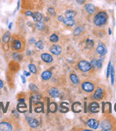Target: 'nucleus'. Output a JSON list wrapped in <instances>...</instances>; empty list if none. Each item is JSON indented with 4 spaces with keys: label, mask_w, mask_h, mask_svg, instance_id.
<instances>
[{
    "label": "nucleus",
    "mask_w": 116,
    "mask_h": 131,
    "mask_svg": "<svg viewBox=\"0 0 116 131\" xmlns=\"http://www.w3.org/2000/svg\"><path fill=\"white\" fill-rule=\"evenodd\" d=\"M102 59H99V60H97V65L98 68H101L102 67Z\"/></svg>",
    "instance_id": "36"
},
{
    "label": "nucleus",
    "mask_w": 116,
    "mask_h": 131,
    "mask_svg": "<svg viewBox=\"0 0 116 131\" xmlns=\"http://www.w3.org/2000/svg\"><path fill=\"white\" fill-rule=\"evenodd\" d=\"M78 68L82 72H88V71L90 70L92 68V66L90 65V62H88L86 60H81L78 63Z\"/></svg>",
    "instance_id": "2"
},
{
    "label": "nucleus",
    "mask_w": 116,
    "mask_h": 131,
    "mask_svg": "<svg viewBox=\"0 0 116 131\" xmlns=\"http://www.w3.org/2000/svg\"><path fill=\"white\" fill-rule=\"evenodd\" d=\"M36 28L38 29V30H42L44 28V23L42 22V21H40V22H37V23L36 24Z\"/></svg>",
    "instance_id": "29"
},
{
    "label": "nucleus",
    "mask_w": 116,
    "mask_h": 131,
    "mask_svg": "<svg viewBox=\"0 0 116 131\" xmlns=\"http://www.w3.org/2000/svg\"><path fill=\"white\" fill-rule=\"evenodd\" d=\"M50 41L52 42H57L58 41V37L55 34H53L50 37Z\"/></svg>",
    "instance_id": "27"
},
{
    "label": "nucleus",
    "mask_w": 116,
    "mask_h": 131,
    "mask_svg": "<svg viewBox=\"0 0 116 131\" xmlns=\"http://www.w3.org/2000/svg\"><path fill=\"white\" fill-rule=\"evenodd\" d=\"M3 87H4V83H3V81L0 80V90L2 89V88H3Z\"/></svg>",
    "instance_id": "42"
},
{
    "label": "nucleus",
    "mask_w": 116,
    "mask_h": 131,
    "mask_svg": "<svg viewBox=\"0 0 116 131\" xmlns=\"http://www.w3.org/2000/svg\"><path fill=\"white\" fill-rule=\"evenodd\" d=\"M86 45H87L88 47L92 48L93 47V45H94V42H93V40L90 39H88L86 40Z\"/></svg>",
    "instance_id": "30"
},
{
    "label": "nucleus",
    "mask_w": 116,
    "mask_h": 131,
    "mask_svg": "<svg viewBox=\"0 0 116 131\" xmlns=\"http://www.w3.org/2000/svg\"><path fill=\"white\" fill-rule=\"evenodd\" d=\"M41 98H42V96L40 94H33L30 99L34 104H37L38 101L41 100Z\"/></svg>",
    "instance_id": "18"
},
{
    "label": "nucleus",
    "mask_w": 116,
    "mask_h": 131,
    "mask_svg": "<svg viewBox=\"0 0 116 131\" xmlns=\"http://www.w3.org/2000/svg\"><path fill=\"white\" fill-rule=\"evenodd\" d=\"M26 54H27V55H31V54H32V52L30 51V50H27V52H26Z\"/></svg>",
    "instance_id": "46"
},
{
    "label": "nucleus",
    "mask_w": 116,
    "mask_h": 131,
    "mask_svg": "<svg viewBox=\"0 0 116 131\" xmlns=\"http://www.w3.org/2000/svg\"><path fill=\"white\" fill-rule=\"evenodd\" d=\"M24 99L22 98V99H19V103H24Z\"/></svg>",
    "instance_id": "45"
},
{
    "label": "nucleus",
    "mask_w": 116,
    "mask_h": 131,
    "mask_svg": "<svg viewBox=\"0 0 116 131\" xmlns=\"http://www.w3.org/2000/svg\"><path fill=\"white\" fill-rule=\"evenodd\" d=\"M100 108L99 104L96 102L91 103L89 105V110L93 113H96V112H98V109Z\"/></svg>",
    "instance_id": "13"
},
{
    "label": "nucleus",
    "mask_w": 116,
    "mask_h": 131,
    "mask_svg": "<svg viewBox=\"0 0 116 131\" xmlns=\"http://www.w3.org/2000/svg\"><path fill=\"white\" fill-rule=\"evenodd\" d=\"M59 110H60V112H67L68 111V109L67 108H66V107H64V106H63V105H60Z\"/></svg>",
    "instance_id": "35"
},
{
    "label": "nucleus",
    "mask_w": 116,
    "mask_h": 131,
    "mask_svg": "<svg viewBox=\"0 0 116 131\" xmlns=\"http://www.w3.org/2000/svg\"><path fill=\"white\" fill-rule=\"evenodd\" d=\"M28 88H29V89L30 90H32V92H34V93H36L38 91V88L36 85H35V84H34V83H31V84L28 85Z\"/></svg>",
    "instance_id": "26"
},
{
    "label": "nucleus",
    "mask_w": 116,
    "mask_h": 131,
    "mask_svg": "<svg viewBox=\"0 0 116 131\" xmlns=\"http://www.w3.org/2000/svg\"><path fill=\"white\" fill-rule=\"evenodd\" d=\"M26 120L28 122V125L30 127H32L33 128H35V127H37L38 126V121L36 119L32 118L31 117H26Z\"/></svg>",
    "instance_id": "8"
},
{
    "label": "nucleus",
    "mask_w": 116,
    "mask_h": 131,
    "mask_svg": "<svg viewBox=\"0 0 116 131\" xmlns=\"http://www.w3.org/2000/svg\"><path fill=\"white\" fill-rule=\"evenodd\" d=\"M32 12H30V11H28V12H26V13H25V15L26 16V17H32Z\"/></svg>",
    "instance_id": "38"
},
{
    "label": "nucleus",
    "mask_w": 116,
    "mask_h": 131,
    "mask_svg": "<svg viewBox=\"0 0 116 131\" xmlns=\"http://www.w3.org/2000/svg\"><path fill=\"white\" fill-rule=\"evenodd\" d=\"M21 79H22V83H23V84H25L26 82V80L25 76H24V75H21Z\"/></svg>",
    "instance_id": "37"
},
{
    "label": "nucleus",
    "mask_w": 116,
    "mask_h": 131,
    "mask_svg": "<svg viewBox=\"0 0 116 131\" xmlns=\"http://www.w3.org/2000/svg\"><path fill=\"white\" fill-rule=\"evenodd\" d=\"M19 5H20V1H18V3H17V9H16L17 10H19Z\"/></svg>",
    "instance_id": "47"
},
{
    "label": "nucleus",
    "mask_w": 116,
    "mask_h": 131,
    "mask_svg": "<svg viewBox=\"0 0 116 131\" xmlns=\"http://www.w3.org/2000/svg\"><path fill=\"white\" fill-rule=\"evenodd\" d=\"M83 32V29L81 28L80 26L78 27H76L74 29V34L75 36H78L80 35L81 32Z\"/></svg>",
    "instance_id": "24"
},
{
    "label": "nucleus",
    "mask_w": 116,
    "mask_h": 131,
    "mask_svg": "<svg viewBox=\"0 0 116 131\" xmlns=\"http://www.w3.org/2000/svg\"><path fill=\"white\" fill-rule=\"evenodd\" d=\"M76 2L78 3L79 5H83V4L85 3L86 0H76Z\"/></svg>",
    "instance_id": "40"
},
{
    "label": "nucleus",
    "mask_w": 116,
    "mask_h": 131,
    "mask_svg": "<svg viewBox=\"0 0 116 131\" xmlns=\"http://www.w3.org/2000/svg\"><path fill=\"white\" fill-rule=\"evenodd\" d=\"M101 128H102V130H110L111 125L108 121L103 120L101 122Z\"/></svg>",
    "instance_id": "15"
},
{
    "label": "nucleus",
    "mask_w": 116,
    "mask_h": 131,
    "mask_svg": "<svg viewBox=\"0 0 116 131\" xmlns=\"http://www.w3.org/2000/svg\"><path fill=\"white\" fill-rule=\"evenodd\" d=\"M22 47V43L19 39H14L12 42V48L14 50H19Z\"/></svg>",
    "instance_id": "7"
},
{
    "label": "nucleus",
    "mask_w": 116,
    "mask_h": 131,
    "mask_svg": "<svg viewBox=\"0 0 116 131\" xmlns=\"http://www.w3.org/2000/svg\"><path fill=\"white\" fill-rule=\"evenodd\" d=\"M102 97H103V89L99 88L95 91V93L93 94V98L97 100H101Z\"/></svg>",
    "instance_id": "9"
},
{
    "label": "nucleus",
    "mask_w": 116,
    "mask_h": 131,
    "mask_svg": "<svg viewBox=\"0 0 116 131\" xmlns=\"http://www.w3.org/2000/svg\"><path fill=\"white\" fill-rule=\"evenodd\" d=\"M110 69H111V62H109L108 65V68H107V75H106L107 77H108L109 75H110Z\"/></svg>",
    "instance_id": "32"
},
{
    "label": "nucleus",
    "mask_w": 116,
    "mask_h": 131,
    "mask_svg": "<svg viewBox=\"0 0 116 131\" xmlns=\"http://www.w3.org/2000/svg\"><path fill=\"white\" fill-rule=\"evenodd\" d=\"M13 127L12 125L7 122H0V131H12Z\"/></svg>",
    "instance_id": "4"
},
{
    "label": "nucleus",
    "mask_w": 116,
    "mask_h": 131,
    "mask_svg": "<svg viewBox=\"0 0 116 131\" xmlns=\"http://www.w3.org/2000/svg\"><path fill=\"white\" fill-rule=\"evenodd\" d=\"M29 42H30V43H32H32H34V42H35V39H34V37L31 38V39H30V40H29Z\"/></svg>",
    "instance_id": "44"
},
{
    "label": "nucleus",
    "mask_w": 116,
    "mask_h": 131,
    "mask_svg": "<svg viewBox=\"0 0 116 131\" xmlns=\"http://www.w3.org/2000/svg\"><path fill=\"white\" fill-rule=\"evenodd\" d=\"M48 12L51 14V15H52V16H54V15L56 14V12H55L54 9V8H51V7L48 9Z\"/></svg>",
    "instance_id": "34"
},
{
    "label": "nucleus",
    "mask_w": 116,
    "mask_h": 131,
    "mask_svg": "<svg viewBox=\"0 0 116 131\" xmlns=\"http://www.w3.org/2000/svg\"><path fill=\"white\" fill-rule=\"evenodd\" d=\"M35 46L39 50H43L44 48V43L42 40H39L38 42H35Z\"/></svg>",
    "instance_id": "23"
},
{
    "label": "nucleus",
    "mask_w": 116,
    "mask_h": 131,
    "mask_svg": "<svg viewBox=\"0 0 116 131\" xmlns=\"http://www.w3.org/2000/svg\"><path fill=\"white\" fill-rule=\"evenodd\" d=\"M58 20L60 21V22H64V17H63L62 15H60V16H58Z\"/></svg>",
    "instance_id": "39"
},
{
    "label": "nucleus",
    "mask_w": 116,
    "mask_h": 131,
    "mask_svg": "<svg viewBox=\"0 0 116 131\" xmlns=\"http://www.w3.org/2000/svg\"><path fill=\"white\" fill-rule=\"evenodd\" d=\"M12 57H13V59H14V60L20 61L22 60V55L20 54H19V53H14Z\"/></svg>",
    "instance_id": "28"
},
{
    "label": "nucleus",
    "mask_w": 116,
    "mask_h": 131,
    "mask_svg": "<svg viewBox=\"0 0 116 131\" xmlns=\"http://www.w3.org/2000/svg\"><path fill=\"white\" fill-rule=\"evenodd\" d=\"M70 79L71 80V82L75 84H78L80 83V80L79 78L78 77V76L75 74H71L70 75Z\"/></svg>",
    "instance_id": "22"
},
{
    "label": "nucleus",
    "mask_w": 116,
    "mask_h": 131,
    "mask_svg": "<svg viewBox=\"0 0 116 131\" xmlns=\"http://www.w3.org/2000/svg\"><path fill=\"white\" fill-rule=\"evenodd\" d=\"M85 10L88 12L89 14H93L96 11V7L90 3H88L85 5Z\"/></svg>",
    "instance_id": "12"
},
{
    "label": "nucleus",
    "mask_w": 116,
    "mask_h": 131,
    "mask_svg": "<svg viewBox=\"0 0 116 131\" xmlns=\"http://www.w3.org/2000/svg\"><path fill=\"white\" fill-rule=\"evenodd\" d=\"M32 17L33 19L35 21V22H40V21H42V15L39 12H35V13H33L32 15Z\"/></svg>",
    "instance_id": "21"
},
{
    "label": "nucleus",
    "mask_w": 116,
    "mask_h": 131,
    "mask_svg": "<svg viewBox=\"0 0 116 131\" xmlns=\"http://www.w3.org/2000/svg\"><path fill=\"white\" fill-rule=\"evenodd\" d=\"M110 74H111V84H114V68L113 67L111 66V69H110Z\"/></svg>",
    "instance_id": "31"
},
{
    "label": "nucleus",
    "mask_w": 116,
    "mask_h": 131,
    "mask_svg": "<svg viewBox=\"0 0 116 131\" xmlns=\"http://www.w3.org/2000/svg\"><path fill=\"white\" fill-rule=\"evenodd\" d=\"M12 25H13V23H12V22H11V23L10 24V25H9V29H12Z\"/></svg>",
    "instance_id": "48"
},
{
    "label": "nucleus",
    "mask_w": 116,
    "mask_h": 131,
    "mask_svg": "<svg viewBox=\"0 0 116 131\" xmlns=\"http://www.w3.org/2000/svg\"><path fill=\"white\" fill-rule=\"evenodd\" d=\"M90 65L92 66V67L96 69L98 68V65H97V60H92L91 62H90Z\"/></svg>",
    "instance_id": "33"
},
{
    "label": "nucleus",
    "mask_w": 116,
    "mask_h": 131,
    "mask_svg": "<svg viewBox=\"0 0 116 131\" xmlns=\"http://www.w3.org/2000/svg\"><path fill=\"white\" fill-rule=\"evenodd\" d=\"M10 39H11V33L10 32H6L4 34L3 37H2V40L5 44H7L10 42Z\"/></svg>",
    "instance_id": "19"
},
{
    "label": "nucleus",
    "mask_w": 116,
    "mask_h": 131,
    "mask_svg": "<svg viewBox=\"0 0 116 131\" xmlns=\"http://www.w3.org/2000/svg\"><path fill=\"white\" fill-rule=\"evenodd\" d=\"M96 52H97L99 55H100L101 56H103V55H105L107 53L106 47L105 46L104 44L99 43L98 45L97 48H96Z\"/></svg>",
    "instance_id": "5"
},
{
    "label": "nucleus",
    "mask_w": 116,
    "mask_h": 131,
    "mask_svg": "<svg viewBox=\"0 0 116 131\" xmlns=\"http://www.w3.org/2000/svg\"><path fill=\"white\" fill-rule=\"evenodd\" d=\"M107 20H108V15L105 12H98L95 16L93 19V22L96 26L100 27L106 23Z\"/></svg>",
    "instance_id": "1"
},
{
    "label": "nucleus",
    "mask_w": 116,
    "mask_h": 131,
    "mask_svg": "<svg viewBox=\"0 0 116 131\" xmlns=\"http://www.w3.org/2000/svg\"><path fill=\"white\" fill-rule=\"evenodd\" d=\"M30 73L27 72V71H24V75L25 76V77H28V76H30Z\"/></svg>",
    "instance_id": "41"
},
{
    "label": "nucleus",
    "mask_w": 116,
    "mask_h": 131,
    "mask_svg": "<svg viewBox=\"0 0 116 131\" xmlns=\"http://www.w3.org/2000/svg\"><path fill=\"white\" fill-rule=\"evenodd\" d=\"M65 15L66 18H74L75 16L76 15V12L74 10H68L66 12Z\"/></svg>",
    "instance_id": "20"
},
{
    "label": "nucleus",
    "mask_w": 116,
    "mask_h": 131,
    "mask_svg": "<svg viewBox=\"0 0 116 131\" xmlns=\"http://www.w3.org/2000/svg\"><path fill=\"white\" fill-rule=\"evenodd\" d=\"M49 50L52 54H54L55 55H60L61 52H62L61 47L59 45H53L50 47Z\"/></svg>",
    "instance_id": "6"
},
{
    "label": "nucleus",
    "mask_w": 116,
    "mask_h": 131,
    "mask_svg": "<svg viewBox=\"0 0 116 131\" xmlns=\"http://www.w3.org/2000/svg\"><path fill=\"white\" fill-rule=\"evenodd\" d=\"M9 105H10V103L8 102V103H6V108L4 109V112H6L7 111V109L9 108Z\"/></svg>",
    "instance_id": "43"
},
{
    "label": "nucleus",
    "mask_w": 116,
    "mask_h": 131,
    "mask_svg": "<svg viewBox=\"0 0 116 131\" xmlns=\"http://www.w3.org/2000/svg\"><path fill=\"white\" fill-rule=\"evenodd\" d=\"M28 69H29V71L33 74H36V66L34 65H33V64L28 65Z\"/></svg>",
    "instance_id": "25"
},
{
    "label": "nucleus",
    "mask_w": 116,
    "mask_h": 131,
    "mask_svg": "<svg viewBox=\"0 0 116 131\" xmlns=\"http://www.w3.org/2000/svg\"><path fill=\"white\" fill-rule=\"evenodd\" d=\"M41 57L42 60L46 63H51L53 62V57L48 53H43Z\"/></svg>",
    "instance_id": "11"
},
{
    "label": "nucleus",
    "mask_w": 116,
    "mask_h": 131,
    "mask_svg": "<svg viewBox=\"0 0 116 131\" xmlns=\"http://www.w3.org/2000/svg\"><path fill=\"white\" fill-rule=\"evenodd\" d=\"M0 42H1V39H0Z\"/></svg>",
    "instance_id": "50"
},
{
    "label": "nucleus",
    "mask_w": 116,
    "mask_h": 131,
    "mask_svg": "<svg viewBox=\"0 0 116 131\" xmlns=\"http://www.w3.org/2000/svg\"><path fill=\"white\" fill-rule=\"evenodd\" d=\"M82 89L87 93H91L94 90V85L90 82H84L82 84Z\"/></svg>",
    "instance_id": "3"
},
{
    "label": "nucleus",
    "mask_w": 116,
    "mask_h": 131,
    "mask_svg": "<svg viewBox=\"0 0 116 131\" xmlns=\"http://www.w3.org/2000/svg\"><path fill=\"white\" fill-rule=\"evenodd\" d=\"M63 22L64 23L65 25L68 26V27H73L76 24V22H75L74 18H66V19H64Z\"/></svg>",
    "instance_id": "17"
},
{
    "label": "nucleus",
    "mask_w": 116,
    "mask_h": 131,
    "mask_svg": "<svg viewBox=\"0 0 116 131\" xmlns=\"http://www.w3.org/2000/svg\"><path fill=\"white\" fill-rule=\"evenodd\" d=\"M87 125L90 128L93 129H97L99 126V122L95 120V119H89L87 122Z\"/></svg>",
    "instance_id": "10"
},
{
    "label": "nucleus",
    "mask_w": 116,
    "mask_h": 131,
    "mask_svg": "<svg viewBox=\"0 0 116 131\" xmlns=\"http://www.w3.org/2000/svg\"><path fill=\"white\" fill-rule=\"evenodd\" d=\"M109 34H111V29H109Z\"/></svg>",
    "instance_id": "49"
},
{
    "label": "nucleus",
    "mask_w": 116,
    "mask_h": 131,
    "mask_svg": "<svg viewBox=\"0 0 116 131\" xmlns=\"http://www.w3.org/2000/svg\"><path fill=\"white\" fill-rule=\"evenodd\" d=\"M48 94L52 98H58L59 96V91L58 90V89H56L55 88H51L48 90Z\"/></svg>",
    "instance_id": "14"
},
{
    "label": "nucleus",
    "mask_w": 116,
    "mask_h": 131,
    "mask_svg": "<svg viewBox=\"0 0 116 131\" xmlns=\"http://www.w3.org/2000/svg\"><path fill=\"white\" fill-rule=\"evenodd\" d=\"M52 77V72L49 70L44 71V72H42V77L44 80H48L51 79Z\"/></svg>",
    "instance_id": "16"
}]
</instances>
